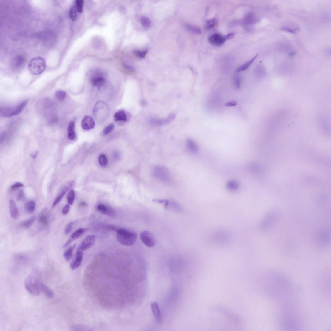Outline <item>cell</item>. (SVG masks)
Masks as SVG:
<instances>
[{"instance_id":"obj_8","label":"cell","mask_w":331,"mask_h":331,"mask_svg":"<svg viewBox=\"0 0 331 331\" xmlns=\"http://www.w3.org/2000/svg\"><path fill=\"white\" fill-rule=\"evenodd\" d=\"M95 241V236L93 235L87 236L81 242L77 250L83 252L90 248Z\"/></svg>"},{"instance_id":"obj_30","label":"cell","mask_w":331,"mask_h":331,"mask_svg":"<svg viewBox=\"0 0 331 331\" xmlns=\"http://www.w3.org/2000/svg\"><path fill=\"white\" fill-rule=\"evenodd\" d=\"M217 24V21L216 18H213L206 21L205 27L206 29H211L216 26Z\"/></svg>"},{"instance_id":"obj_33","label":"cell","mask_w":331,"mask_h":331,"mask_svg":"<svg viewBox=\"0 0 331 331\" xmlns=\"http://www.w3.org/2000/svg\"><path fill=\"white\" fill-rule=\"evenodd\" d=\"M55 96L56 98L60 101H62L66 98V94L65 92L61 91H57L56 93Z\"/></svg>"},{"instance_id":"obj_12","label":"cell","mask_w":331,"mask_h":331,"mask_svg":"<svg viewBox=\"0 0 331 331\" xmlns=\"http://www.w3.org/2000/svg\"><path fill=\"white\" fill-rule=\"evenodd\" d=\"M97 209L103 214L111 217L115 216V210L110 207L107 206L103 204H100L97 206Z\"/></svg>"},{"instance_id":"obj_42","label":"cell","mask_w":331,"mask_h":331,"mask_svg":"<svg viewBox=\"0 0 331 331\" xmlns=\"http://www.w3.org/2000/svg\"><path fill=\"white\" fill-rule=\"evenodd\" d=\"M24 186V184L22 183L19 182H17L15 183L12 186H11V188L13 190L16 189V188L21 187Z\"/></svg>"},{"instance_id":"obj_26","label":"cell","mask_w":331,"mask_h":331,"mask_svg":"<svg viewBox=\"0 0 331 331\" xmlns=\"http://www.w3.org/2000/svg\"><path fill=\"white\" fill-rule=\"evenodd\" d=\"M226 187L230 191H236L239 187V184L236 180H230L227 183Z\"/></svg>"},{"instance_id":"obj_11","label":"cell","mask_w":331,"mask_h":331,"mask_svg":"<svg viewBox=\"0 0 331 331\" xmlns=\"http://www.w3.org/2000/svg\"><path fill=\"white\" fill-rule=\"evenodd\" d=\"M83 256V252L76 250L75 256L70 264L72 270H75L79 267L82 263Z\"/></svg>"},{"instance_id":"obj_27","label":"cell","mask_w":331,"mask_h":331,"mask_svg":"<svg viewBox=\"0 0 331 331\" xmlns=\"http://www.w3.org/2000/svg\"><path fill=\"white\" fill-rule=\"evenodd\" d=\"M36 216H33L29 219H27L21 223V226L23 228H28L33 224L34 221H35Z\"/></svg>"},{"instance_id":"obj_45","label":"cell","mask_w":331,"mask_h":331,"mask_svg":"<svg viewBox=\"0 0 331 331\" xmlns=\"http://www.w3.org/2000/svg\"><path fill=\"white\" fill-rule=\"evenodd\" d=\"M281 29L283 30L286 31V32H290L292 33H296V32H297V30H292L290 28L287 27H284L281 28Z\"/></svg>"},{"instance_id":"obj_20","label":"cell","mask_w":331,"mask_h":331,"mask_svg":"<svg viewBox=\"0 0 331 331\" xmlns=\"http://www.w3.org/2000/svg\"><path fill=\"white\" fill-rule=\"evenodd\" d=\"M91 81L94 86L98 88L103 86L106 82V79L101 76L95 77L91 79Z\"/></svg>"},{"instance_id":"obj_10","label":"cell","mask_w":331,"mask_h":331,"mask_svg":"<svg viewBox=\"0 0 331 331\" xmlns=\"http://www.w3.org/2000/svg\"><path fill=\"white\" fill-rule=\"evenodd\" d=\"M230 239L228 234L225 232H219L215 233L213 236L214 242L218 244H225Z\"/></svg>"},{"instance_id":"obj_47","label":"cell","mask_w":331,"mask_h":331,"mask_svg":"<svg viewBox=\"0 0 331 331\" xmlns=\"http://www.w3.org/2000/svg\"><path fill=\"white\" fill-rule=\"evenodd\" d=\"M234 36V33H231L225 35L227 40L232 39Z\"/></svg>"},{"instance_id":"obj_40","label":"cell","mask_w":331,"mask_h":331,"mask_svg":"<svg viewBox=\"0 0 331 331\" xmlns=\"http://www.w3.org/2000/svg\"><path fill=\"white\" fill-rule=\"evenodd\" d=\"M234 84L236 89H239L241 86V79L239 76H236L235 78Z\"/></svg>"},{"instance_id":"obj_41","label":"cell","mask_w":331,"mask_h":331,"mask_svg":"<svg viewBox=\"0 0 331 331\" xmlns=\"http://www.w3.org/2000/svg\"><path fill=\"white\" fill-rule=\"evenodd\" d=\"M25 199V194L24 191L21 190L19 192L17 196V199L19 201H23Z\"/></svg>"},{"instance_id":"obj_24","label":"cell","mask_w":331,"mask_h":331,"mask_svg":"<svg viewBox=\"0 0 331 331\" xmlns=\"http://www.w3.org/2000/svg\"><path fill=\"white\" fill-rule=\"evenodd\" d=\"M76 245V244L73 245H72L70 247H69L64 252V256L65 260L67 261H70L72 259L73 252H74V250Z\"/></svg>"},{"instance_id":"obj_4","label":"cell","mask_w":331,"mask_h":331,"mask_svg":"<svg viewBox=\"0 0 331 331\" xmlns=\"http://www.w3.org/2000/svg\"><path fill=\"white\" fill-rule=\"evenodd\" d=\"M46 64L44 59L40 57L34 58L30 61L28 68L31 74L34 75L41 74L45 70Z\"/></svg>"},{"instance_id":"obj_32","label":"cell","mask_w":331,"mask_h":331,"mask_svg":"<svg viewBox=\"0 0 331 331\" xmlns=\"http://www.w3.org/2000/svg\"><path fill=\"white\" fill-rule=\"evenodd\" d=\"M75 195V191L74 190H71L69 191L67 196V199L69 205H72L74 203Z\"/></svg>"},{"instance_id":"obj_28","label":"cell","mask_w":331,"mask_h":331,"mask_svg":"<svg viewBox=\"0 0 331 331\" xmlns=\"http://www.w3.org/2000/svg\"><path fill=\"white\" fill-rule=\"evenodd\" d=\"M186 28L189 32L195 34H200L202 33L201 29L199 27L187 24L185 26Z\"/></svg>"},{"instance_id":"obj_29","label":"cell","mask_w":331,"mask_h":331,"mask_svg":"<svg viewBox=\"0 0 331 331\" xmlns=\"http://www.w3.org/2000/svg\"><path fill=\"white\" fill-rule=\"evenodd\" d=\"M140 22L141 25L146 28H149L151 25V20L147 17H142L140 19Z\"/></svg>"},{"instance_id":"obj_1","label":"cell","mask_w":331,"mask_h":331,"mask_svg":"<svg viewBox=\"0 0 331 331\" xmlns=\"http://www.w3.org/2000/svg\"><path fill=\"white\" fill-rule=\"evenodd\" d=\"M39 277V271L37 269H34L27 277L25 281L26 289L34 295H39L41 292L38 287V283L40 281Z\"/></svg>"},{"instance_id":"obj_3","label":"cell","mask_w":331,"mask_h":331,"mask_svg":"<svg viewBox=\"0 0 331 331\" xmlns=\"http://www.w3.org/2000/svg\"><path fill=\"white\" fill-rule=\"evenodd\" d=\"M153 175L157 180L163 183H170L172 180L170 171L167 168L161 166H157L153 168Z\"/></svg>"},{"instance_id":"obj_19","label":"cell","mask_w":331,"mask_h":331,"mask_svg":"<svg viewBox=\"0 0 331 331\" xmlns=\"http://www.w3.org/2000/svg\"><path fill=\"white\" fill-rule=\"evenodd\" d=\"M186 147L188 151L192 154H196L198 151V146L193 140L188 139L187 140Z\"/></svg>"},{"instance_id":"obj_18","label":"cell","mask_w":331,"mask_h":331,"mask_svg":"<svg viewBox=\"0 0 331 331\" xmlns=\"http://www.w3.org/2000/svg\"><path fill=\"white\" fill-rule=\"evenodd\" d=\"M9 209L11 216L14 219H18L19 216V212L15 202L10 200L9 202Z\"/></svg>"},{"instance_id":"obj_31","label":"cell","mask_w":331,"mask_h":331,"mask_svg":"<svg viewBox=\"0 0 331 331\" xmlns=\"http://www.w3.org/2000/svg\"><path fill=\"white\" fill-rule=\"evenodd\" d=\"M78 221L77 220L72 221L69 222L66 227L64 230V233L65 234H68L72 231L74 225L76 224Z\"/></svg>"},{"instance_id":"obj_49","label":"cell","mask_w":331,"mask_h":331,"mask_svg":"<svg viewBox=\"0 0 331 331\" xmlns=\"http://www.w3.org/2000/svg\"><path fill=\"white\" fill-rule=\"evenodd\" d=\"M295 54H296V52H291L290 53V56H293L294 55H295Z\"/></svg>"},{"instance_id":"obj_48","label":"cell","mask_w":331,"mask_h":331,"mask_svg":"<svg viewBox=\"0 0 331 331\" xmlns=\"http://www.w3.org/2000/svg\"><path fill=\"white\" fill-rule=\"evenodd\" d=\"M38 152L37 151L31 153L30 156L33 159H35L38 156Z\"/></svg>"},{"instance_id":"obj_2","label":"cell","mask_w":331,"mask_h":331,"mask_svg":"<svg viewBox=\"0 0 331 331\" xmlns=\"http://www.w3.org/2000/svg\"><path fill=\"white\" fill-rule=\"evenodd\" d=\"M116 232L117 240L119 243L123 245L131 246L135 243L137 240V234L132 231L118 228Z\"/></svg>"},{"instance_id":"obj_44","label":"cell","mask_w":331,"mask_h":331,"mask_svg":"<svg viewBox=\"0 0 331 331\" xmlns=\"http://www.w3.org/2000/svg\"><path fill=\"white\" fill-rule=\"evenodd\" d=\"M237 102L236 101H230L226 103L225 106L227 107H233L236 106L237 105Z\"/></svg>"},{"instance_id":"obj_43","label":"cell","mask_w":331,"mask_h":331,"mask_svg":"<svg viewBox=\"0 0 331 331\" xmlns=\"http://www.w3.org/2000/svg\"><path fill=\"white\" fill-rule=\"evenodd\" d=\"M70 209V207L69 205H65L63 208V214L64 215H66L69 212Z\"/></svg>"},{"instance_id":"obj_34","label":"cell","mask_w":331,"mask_h":331,"mask_svg":"<svg viewBox=\"0 0 331 331\" xmlns=\"http://www.w3.org/2000/svg\"><path fill=\"white\" fill-rule=\"evenodd\" d=\"M69 16L72 21H75L76 20L78 16H77L76 8L74 6H72L71 7L69 12Z\"/></svg>"},{"instance_id":"obj_46","label":"cell","mask_w":331,"mask_h":331,"mask_svg":"<svg viewBox=\"0 0 331 331\" xmlns=\"http://www.w3.org/2000/svg\"><path fill=\"white\" fill-rule=\"evenodd\" d=\"M17 60L15 61V65L16 66H18L22 63L23 59L21 57L17 58Z\"/></svg>"},{"instance_id":"obj_35","label":"cell","mask_w":331,"mask_h":331,"mask_svg":"<svg viewBox=\"0 0 331 331\" xmlns=\"http://www.w3.org/2000/svg\"><path fill=\"white\" fill-rule=\"evenodd\" d=\"M99 163L102 166H106L108 164V160L106 156L103 154L100 155L98 157Z\"/></svg>"},{"instance_id":"obj_38","label":"cell","mask_w":331,"mask_h":331,"mask_svg":"<svg viewBox=\"0 0 331 331\" xmlns=\"http://www.w3.org/2000/svg\"><path fill=\"white\" fill-rule=\"evenodd\" d=\"M77 10L79 13H82L83 10V0H78L76 1Z\"/></svg>"},{"instance_id":"obj_21","label":"cell","mask_w":331,"mask_h":331,"mask_svg":"<svg viewBox=\"0 0 331 331\" xmlns=\"http://www.w3.org/2000/svg\"><path fill=\"white\" fill-rule=\"evenodd\" d=\"M75 123L72 121L70 123L68 128V137L70 140H74L76 136L75 132Z\"/></svg>"},{"instance_id":"obj_17","label":"cell","mask_w":331,"mask_h":331,"mask_svg":"<svg viewBox=\"0 0 331 331\" xmlns=\"http://www.w3.org/2000/svg\"><path fill=\"white\" fill-rule=\"evenodd\" d=\"M38 287L41 292H42L50 298H52L54 297V294L51 290L46 284L41 281L38 283Z\"/></svg>"},{"instance_id":"obj_7","label":"cell","mask_w":331,"mask_h":331,"mask_svg":"<svg viewBox=\"0 0 331 331\" xmlns=\"http://www.w3.org/2000/svg\"><path fill=\"white\" fill-rule=\"evenodd\" d=\"M140 239L142 242L149 248L153 247L156 244L155 239L153 235L147 231H144L140 234Z\"/></svg>"},{"instance_id":"obj_23","label":"cell","mask_w":331,"mask_h":331,"mask_svg":"<svg viewBox=\"0 0 331 331\" xmlns=\"http://www.w3.org/2000/svg\"><path fill=\"white\" fill-rule=\"evenodd\" d=\"M114 119L116 121L126 122L127 120L125 112L123 110L117 112L114 114Z\"/></svg>"},{"instance_id":"obj_15","label":"cell","mask_w":331,"mask_h":331,"mask_svg":"<svg viewBox=\"0 0 331 331\" xmlns=\"http://www.w3.org/2000/svg\"><path fill=\"white\" fill-rule=\"evenodd\" d=\"M49 221V214L48 209L44 208L41 211L38 217V222L40 225L44 227L48 225Z\"/></svg>"},{"instance_id":"obj_5","label":"cell","mask_w":331,"mask_h":331,"mask_svg":"<svg viewBox=\"0 0 331 331\" xmlns=\"http://www.w3.org/2000/svg\"><path fill=\"white\" fill-rule=\"evenodd\" d=\"M28 102V100H27L16 106L4 109L2 112L3 116L6 117H10L20 113L25 108Z\"/></svg>"},{"instance_id":"obj_25","label":"cell","mask_w":331,"mask_h":331,"mask_svg":"<svg viewBox=\"0 0 331 331\" xmlns=\"http://www.w3.org/2000/svg\"><path fill=\"white\" fill-rule=\"evenodd\" d=\"M35 202L33 201H30L25 204V209L27 212L29 214H32L35 210Z\"/></svg>"},{"instance_id":"obj_39","label":"cell","mask_w":331,"mask_h":331,"mask_svg":"<svg viewBox=\"0 0 331 331\" xmlns=\"http://www.w3.org/2000/svg\"><path fill=\"white\" fill-rule=\"evenodd\" d=\"M16 260L20 262H24L27 261V258L25 256L21 254H18L15 257Z\"/></svg>"},{"instance_id":"obj_13","label":"cell","mask_w":331,"mask_h":331,"mask_svg":"<svg viewBox=\"0 0 331 331\" xmlns=\"http://www.w3.org/2000/svg\"><path fill=\"white\" fill-rule=\"evenodd\" d=\"M85 229L83 228H79L76 230L71 235V236L66 242V243L63 246V248H66L69 245H70L73 241L78 239L85 232Z\"/></svg>"},{"instance_id":"obj_16","label":"cell","mask_w":331,"mask_h":331,"mask_svg":"<svg viewBox=\"0 0 331 331\" xmlns=\"http://www.w3.org/2000/svg\"><path fill=\"white\" fill-rule=\"evenodd\" d=\"M151 308L154 317L156 321L158 323H161L162 321V315L158 304L154 302L151 304Z\"/></svg>"},{"instance_id":"obj_14","label":"cell","mask_w":331,"mask_h":331,"mask_svg":"<svg viewBox=\"0 0 331 331\" xmlns=\"http://www.w3.org/2000/svg\"><path fill=\"white\" fill-rule=\"evenodd\" d=\"M81 126L84 130H89L93 129L95 126V122L94 119L89 116L84 117L81 122Z\"/></svg>"},{"instance_id":"obj_22","label":"cell","mask_w":331,"mask_h":331,"mask_svg":"<svg viewBox=\"0 0 331 331\" xmlns=\"http://www.w3.org/2000/svg\"><path fill=\"white\" fill-rule=\"evenodd\" d=\"M258 55L259 54H257L251 60H250L243 65H241V66L239 67L236 69V72H239L247 70L249 67L251 66L253 61L255 60Z\"/></svg>"},{"instance_id":"obj_9","label":"cell","mask_w":331,"mask_h":331,"mask_svg":"<svg viewBox=\"0 0 331 331\" xmlns=\"http://www.w3.org/2000/svg\"><path fill=\"white\" fill-rule=\"evenodd\" d=\"M210 43L215 46H220L224 44L227 40L225 35L223 36L219 33H214L209 38Z\"/></svg>"},{"instance_id":"obj_36","label":"cell","mask_w":331,"mask_h":331,"mask_svg":"<svg viewBox=\"0 0 331 331\" xmlns=\"http://www.w3.org/2000/svg\"><path fill=\"white\" fill-rule=\"evenodd\" d=\"M148 52V50L147 49L144 50L143 51L141 50H135L134 52V53L140 59H143L145 58L146 55Z\"/></svg>"},{"instance_id":"obj_6","label":"cell","mask_w":331,"mask_h":331,"mask_svg":"<svg viewBox=\"0 0 331 331\" xmlns=\"http://www.w3.org/2000/svg\"><path fill=\"white\" fill-rule=\"evenodd\" d=\"M75 184V181L72 180L64 185L61 188L58 195L54 201L52 205V208L55 207L58 204L65 194L69 190L74 187Z\"/></svg>"},{"instance_id":"obj_37","label":"cell","mask_w":331,"mask_h":331,"mask_svg":"<svg viewBox=\"0 0 331 331\" xmlns=\"http://www.w3.org/2000/svg\"><path fill=\"white\" fill-rule=\"evenodd\" d=\"M115 128V125L113 123H112L107 126L104 129L103 133L105 135H107L112 132Z\"/></svg>"}]
</instances>
